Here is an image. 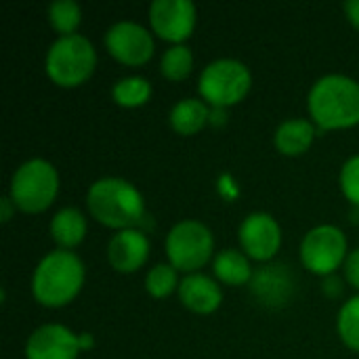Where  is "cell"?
<instances>
[{
  "mask_svg": "<svg viewBox=\"0 0 359 359\" xmlns=\"http://www.w3.org/2000/svg\"><path fill=\"white\" fill-rule=\"evenodd\" d=\"M86 204L90 215L111 229H139L145 219L143 196L124 179L107 177L90 185Z\"/></svg>",
  "mask_w": 359,
  "mask_h": 359,
  "instance_id": "cell-1",
  "label": "cell"
},
{
  "mask_svg": "<svg viewBox=\"0 0 359 359\" xmlns=\"http://www.w3.org/2000/svg\"><path fill=\"white\" fill-rule=\"evenodd\" d=\"M309 114L324 130L359 124V82L347 76H324L309 93Z\"/></svg>",
  "mask_w": 359,
  "mask_h": 359,
  "instance_id": "cell-2",
  "label": "cell"
},
{
  "mask_svg": "<svg viewBox=\"0 0 359 359\" xmlns=\"http://www.w3.org/2000/svg\"><path fill=\"white\" fill-rule=\"evenodd\" d=\"M84 284V265L69 250H55L46 255L32 278L34 299L42 307H63L72 303Z\"/></svg>",
  "mask_w": 359,
  "mask_h": 359,
  "instance_id": "cell-3",
  "label": "cell"
},
{
  "mask_svg": "<svg viewBox=\"0 0 359 359\" xmlns=\"http://www.w3.org/2000/svg\"><path fill=\"white\" fill-rule=\"evenodd\" d=\"M97 65L95 46L80 34L61 36L46 53V76L61 88L84 84Z\"/></svg>",
  "mask_w": 359,
  "mask_h": 359,
  "instance_id": "cell-4",
  "label": "cell"
},
{
  "mask_svg": "<svg viewBox=\"0 0 359 359\" xmlns=\"http://www.w3.org/2000/svg\"><path fill=\"white\" fill-rule=\"evenodd\" d=\"M59 191V175L46 160H29L21 164L11 179V200L15 208L36 215L46 210Z\"/></svg>",
  "mask_w": 359,
  "mask_h": 359,
  "instance_id": "cell-5",
  "label": "cell"
},
{
  "mask_svg": "<svg viewBox=\"0 0 359 359\" xmlns=\"http://www.w3.org/2000/svg\"><path fill=\"white\" fill-rule=\"evenodd\" d=\"M252 86L248 67L236 59H217L208 63L200 76V95L204 103L225 109L240 103Z\"/></svg>",
  "mask_w": 359,
  "mask_h": 359,
  "instance_id": "cell-6",
  "label": "cell"
},
{
  "mask_svg": "<svg viewBox=\"0 0 359 359\" xmlns=\"http://www.w3.org/2000/svg\"><path fill=\"white\" fill-rule=\"evenodd\" d=\"M212 250V233L206 225L198 221H183L175 225L166 238V255L170 265L189 276L210 261Z\"/></svg>",
  "mask_w": 359,
  "mask_h": 359,
  "instance_id": "cell-7",
  "label": "cell"
},
{
  "mask_svg": "<svg viewBox=\"0 0 359 359\" xmlns=\"http://www.w3.org/2000/svg\"><path fill=\"white\" fill-rule=\"evenodd\" d=\"M301 261L316 276H332L347 261V238L334 225L311 229L301 244Z\"/></svg>",
  "mask_w": 359,
  "mask_h": 359,
  "instance_id": "cell-8",
  "label": "cell"
},
{
  "mask_svg": "<svg viewBox=\"0 0 359 359\" xmlns=\"http://www.w3.org/2000/svg\"><path fill=\"white\" fill-rule=\"evenodd\" d=\"M105 46L109 55L124 65H143L154 55L151 34L133 21H120L105 34Z\"/></svg>",
  "mask_w": 359,
  "mask_h": 359,
  "instance_id": "cell-9",
  "label": "cell"
},
{
  "mask_svg": "<svg viewBox=\"0 0 359 359\" xmlns=\"http://www.w3.org/2000/svg\"><path fill=\"white\" fill-rule=\"evenodd\" d=\"M149 23L162 40L181 44L196 27V6L189 0H156L149 6Z\"/></svg>",
  "mask_w": 359,
  "mask_h": 359,
  "instance_id": "cell-10",
  "label": "cell"
},
{
  "mask_svg": "<svg viewBox=\"0 0 359 359\" xmlns=\"http://www.w3.org/2000/svg\"><path fill=\"white\" fill-rule=\"evenodd\" d=\"M240 244L255 261H269L282 246V231L276 219L267 212H255L240 225Z\"/></svg>",
  "mask_w": 359,
  "mask_h": 359,
  "instance_id": "cell-11",
  "label": "cell"
},
{
  "mask_svg": "<svg viewBox=\"0 0 359 359\" xmlns=\"http://www.w3.org/2000/svg\"><path fill=\"white\" fill-rule=\"evenodd\" d=\"M80 337L59 324L38 328L25 345L27 359H76L80 353Z\"/></svg>",
  "mask_w": 359,
  "mask_h": 359,
  "instance_id": "cell-12",
  "label": "cell"
},
{
  "mask_svg": "<svg viewBox=\"0 0 359 359\" xmlns=\"http://www.w3.org/2000/svg\"><path fill=\"white\" fill-rule=\"evenodd\" d=\"M149 257V240L141 229L118 231L107 248L109 265L120 273H133L145 265Z\"/></svg>",
  "mask_w": 359,
  "mask_h": 359,
  "instance_id": "cell-13",
  "label": "cell"
},
{
  "mask_svg": "<svg viewBox=\"0 0 359 359\" xmlns=\"http://www.w3.org/2000/svg\"><path fill=\"white\" fill-rule=\"evenodd\" d=\"M179 299L189 311L206 316L219 309L223 294L215 280L202 273H191L179 284Z\"/></svg>",
  "mask_w": 359,
  "mask_h": 359,
  "instance_id": "cell-14",
  "label": "cell"
},
{
  "mask_svg": "<svg viewBox=\"0 0 359 359\" xmlns=\"http://www.w3.org/2000/svg\"><path fill=\"white\" fill-rule=\"evenodd\" d=\"M50 236L61 250L76 248L86 236V221L78 208H63L50 221Z\"/></svg>",
  "mask_w": 359,
  "mask_h": 359,
  "instance_id": "cell-15",
  "label": "cell"
},
{
  "mask_svg": "<svg viewBox=\"0 0 359 359\" xmlns=\"http://www.w3.org/2000/svg\"><path fill=\"white\" fill-rule=\"evenodd\" d=\"M316 137V128L307 120H288L280 124L276 133V147L284 156H301L305 154Z\"/></svg>",
  "mask_w": 359,
  "mask_h": 359,
  "instance_id": "cell-16",
  "label": "cell"
},
{
  "mask_svg": "<svg viewBox=\"0 0 359 359\" xmlns=\"http://www.w3.org/2000/svg\"><path fill=\"white\" fill-rule=\"evenodd\" d=\"M284 267H265L257 276H252V286L257 297L263 303H282L288 301V294L292 290V280L288 271H282Z\"/></svg>",
  "mask_w": 359,
  "mask_h": 359,
  "instance_id": "cell-17",
  "label": "cell"
},
{
  "mask_svg": "<svg viewBox=\"0 0 359 359\" xmlns=\"http://www.w3.org/2000/svg\"><path fill=\"white\" fill-rule=\"evenodd\" d=\"M208 118H210L208 105L200 99H183L170 111L172 128L185 137L200 133L204 128V124L208 122Z\"/></svg>",
  "mask_w": 359,
  "mask_h": 359,
  "instance_id": "cell-18",
  "label": "cell"
},
{
  "mask_svg": "<svg viewBox=\"0 0 359 359\" xmlns=\"http://www.w3.org/2000/svg\"><path fill=\"white\" fill-rule=\"evenodd\" d=\"M215 276L227 286H244L252 280V269L242 252L223 250L215 259Z\"/></svg>",
  "mask_w": 359,
  "mask_h": 359,
  "instance_id": "cell-19",
  "label": "cell"
},
{
  "mask_svg": "<svg viewBox=\"0 0 359 359\" xmlns=\"http://www.w3.org/2000/svg\"><path fill=\"white\" fill-rule=\"evenodd\" d=\"M111 97L118 105L122 107H141L149 101L151 97V84L145 78L130 76L120 82H116Z\"/></svg>",
  "mask_w": 359,
  "mask_h": 359,
  "instance_id": "cell-20",
  "label": "cell"
},
{
  "mask_svg": "<svg viewBox=\"0 0 359 359\" xmlns=\"http://www.w3.org/2000/svg\"><path fill=\"white\" fill-rule=\"evenodd\" d=\"M48 21L61 36H74L82 21V11L74 0H57L48 6Z\"/></svg>",
  "mask_w": 359,
  "mask_h": 359,
  "instance_id": "cell-21",
  "label": "cell"
},
{
  "mask_svg": "<svg viewBox=\"0 0 359 359\" xmlns=\"http://www.w3.org/2000/svg\"><path fill=\"white\" fill-rule=\"evenodd\" d=\"M191 67H194L191 50L183 44H175L172 48H168L162 55V63H160L162 76L172 80V82L185 80L191 74Z\"/></svg>",
  "mask_w": 359,
  "mask_h": 359,
  "instance_id": "cell-22",
  "label": "cell"
},
{
  "mask_svg": "<svg viewBox=\"0 0 359 359\" xmlns=\"http://www.w3.org/2000/svg\"><path fill=\"white\" fill-rule=\"evenodd\" d=\"M179 280H177V269L172 265H156L147 278H145V290L154 299H164L179 290Z\"/></svg>",
  "mask_w": 359,
  "mask_h": 359,
  "instance_id": "cell-23",
  "label": "cell"
},
{
  "mask_svg": "<svg viewBox=\"0 0 359 359\" xmlns=\"http://www.w3.org/2000/svg\"><path fill=\"white\" fill-rule=\"evenodd\" d=\"M339 334L349 349L359 353V297L343 305L339 313Z\"/></svg>",
  "mask_w": 359,
  "mask_h": 359,
  "instance_id": "cell-24",
  "label": "cell"
},
{
  "mask_svg": "<svg viewBox=\"0 0 359 359\" xmlns=\"http://www.w3.org/2000/svg\"><path fill=\"white\" fill-rule=\"evenodd\" d=\"M341 187L345 198L359 208V156H353L345 162L341 170Z\"/></svg>",
  "mask_w": 359,
  "mask_h": 359,
  "instance_id": "cell-25",
  "label": "cell"
},
{
  "mask_svg": "<svg viewBox=\"0 0 359 359\" xmlns=\"http://www.w3.org/2000/svg\"><path fill=\"white\" fill-rule=\"evenodd\" d=\"M345 276H347V282L358 288L359 290V248L347 255V261H345Z\"/></svg>",
  "mask_w": 359,
  "mask_h": 359,
  "instance_id": "cell-26",
  "label": "cell"
},
{
  "mask_svg": "<svg viewBox=\"0 0 359 359\" xmlns=\"http://www.w3.org/2000/svg\"><path fill=\"white\" fill-rule=\"evenodd\" d=\"M345 13H347V19L359 29V0H349V2H345Z\"/></svg>",
  "mask_w": 359,
  "mask_h": 359,
  "instance_id": "cell-27",
  "label": "cell"
},
{
  "mask_svg": "<svg viewBox=\"0 0 359 359\" xmlns=\"http://www.w3.org/2000/svg\"><path fill=\"white\" fill-rule=\"evenodd\" d=\"M0 208H2V215H0V219H2V223H6V221L11 219V215H13V208H15V204H13V200H11V198H4V200L0 202Z\"/></svg>",
  "mask_w": 359,
  "mask_h": 359,
  "instance_id": "cell-28",
  "label": "cell"
}]
</instances>
